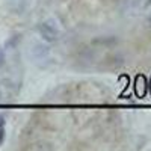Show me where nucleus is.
Returning a JSON list of instances; mask_svg holds the SVG:
<instances>
[{"label":"nucleus","instance_id":"obj_1","mask_svg":"<svg viewBox=\"0 0 151 151\" xmlns=\"http://www.w3.org/2000/svg\"><path fill=\"white\" fill-rule=\"evenodd\" d=\"M36 30L40 32V35L44 38L45 41H50V42L56 41L58 38H59V30H58V27L55 26V24L48 23V21L40 23V24L36 26Z\"/></svg>","mask_w":151,"mask_h":151},{"label":"nucleus","instance_id":"obj_2","mask_svg":"<svg viewBox=\"0 0 151 151\" xmlns=\"http://www.w3.org/2000/svg\"><path fill=\"white\" fill-rule=\"evenodd\" d=\"M48 55V47L42 42H33L30 47V56L33 59H44Z\"/></svg>","mask_w":151,"mask_h":151},{"label":"nucleus","instance_id":"obj_3","mask_svg":"<svg viewBox=\"0 0 151 151\" xmlns=\"http://www.w3.org/2000/svg\"><path fill=\"white\" fill-rule=\"evenodd\" d=\"M5 136H6V133H5V127H0V145L5 142Z\"/></svg>","mask_w":151,"mask_h":151},{"label":"nucleus","instance_id":"obj_4","mask_svg":"<svg viewBox=\"0 0 151 151\" xmlns=\"http://www.w3.org/2000/svg\"><path fill=\"white\" fill-rule=\"evenodd\" d=\"M3 64H5V53H3L2 47H0V65H3Z\"/></svg>","mask_w":151,"mask_h":151},{"label":"nucleus","instance_id":"obj_5","mask_svg":"<svg viewBox=\"0 0 151 151\" xmlns=\"http://www.w3.org/2000/svg\"><path fill=\"white\" fill-rule=\"evenodd\" d=\"M0 127H5V118L0 116Z\"/></svg>","mask_w":151,"mask_h":151}]
</instances>
